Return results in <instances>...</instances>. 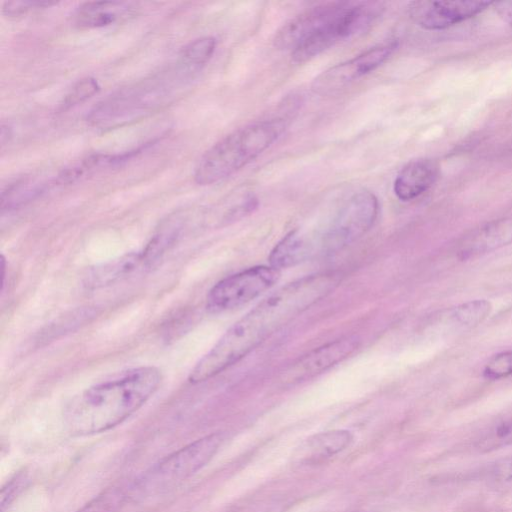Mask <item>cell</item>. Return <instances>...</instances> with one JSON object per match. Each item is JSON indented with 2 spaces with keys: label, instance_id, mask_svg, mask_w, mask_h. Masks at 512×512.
I'll use <instances>...</instances> for the list:
<instances>
[{
  "label": "cell",
  "instance_id": "e0dca14e",
  "mask_svg": "<svg viewBox=\"0 0 512 512\" xmlns=\"http://www.w3.org/2000/svg\"><path fill=\"white\" fill-rule=\"evenodd\" d=\"M492 311V304L486 299L464 302L446 311L444 328L447 330L470 329L481 324Z\"/></svg>",
  "mask_w": 512,
  "mask_h": 512
},
{
  "label": "cell",
  "instance_id": "277c9868",
  "mask_svg": "<svg viewBox=\"0 0 512 512\" xmlns=\"http://www.w3.org/2000/svg\"><path fill=\"white\" fill-rule=\"evenodd\" d=\"M222 441V433H213L180 448L147 470L134 490L143 496L153 495L186 480L212 459Z\"/></svg>",
  "mask_w": 512,
  "mask_h": 512
},
{
  "label": "cell",
  "instance_id": "ac0fdd59",
  "mask_svg": "<svg viewBox=\"0 0 512 512\" xmlns=\"http://www.w3.org/2000/svg\"><path fill=\"white\" fill-rule=\"evenodd\" d=\"M126 10L120 2H87L77 9L75 23L84 28L103 27L114 23Z\"/></svg>",
  "mask_w": 512,
  "mask_h": 512
},
{
  "label": "cell",
  "instance_id": "5b68a950",
  "mask_svg": "<svg viewBox=\"0 0 512 512\" xmlns=\"http://www.w3.org/2000/svg\"><path fill=\"white\" fill-rule=\"evenodd\" d=\"M381 2H347L323 28L291 51L292 60L304 63L332 47L338 41L367 31L382 14Z\"/></svg>",
  "mask_w": 512,
  "mask_h": 512
},
{
  "label": "cell",
  "instance_id": "603a6c76",
  "mask_svg": "<svg viewBox=\"0 0 512 512\" xmlns=\"http://www.w3.org/2000/svg\"><path fill=\"white\" fill-rule=\"evenodd\" d=\"M512 375V350L494 355L483 368V377L487 380H500Z\"/></svg>",
  "mask_w": 512,
  "mask_h": 512
},
{
  "label": "cell",
  "instance_id": "7402d4cb",
  "mask_svg": "<svg viewBox=\"0 0 512 512\" xmlns=\"http://www.w3.org/2000/svg\"><path fill=\"white\" fill-rule=\"evenodd\" d=\"M99 84L92 77H85L78 80L69 92L65 95L60 104L61 110H67L86 101L99 91Z\"/></svg>",
  "mask_w": 512,
  "mask_h": 512
},
{
  "label": "cell",
  "instance_id": "7a4b0ae2",
  "mask_svg": "<svg viewBox=\"0 0 512 512\" xmlns=\"http://www.w3.org/2000/svg\"><path fill=\"white\" fill-rule=\"evenodd\" d=\"M162 381L158 368L141 366L95 384L74 396L63 413L74 435H90L122 423L142 407Z\"/></svg>",
  "mask_w": 512,
  "mask_h": 512
},
{
  "label": "cell",
  "instance_id": "7c38bea8",
  "mask_svg": "<svg viewBox=\"0 0 512 512\" xmlns=\"http://www.w3.org/2000/svg\"><path fill=\"white\" fill-rule=\"evenodd\" d=\"M345 4L346 1L326 2L305 10L276 32L274 46L279 50H294L302 41L328 24Z\"/></svg>",
  "mask_w": 512,
  "mask_h": 512
},
{
  "label": "cell",
  "instance_id": "5bb4252c",
  "mask_svg": "<svg viewBox=\"0 0 512 512\" xmlns=\"http://www.w3.org/2000/svg\"><path fill=\"white\" fill-rule=\"evenodd\" d=\"M152 265L145 250L126 253L91 268L85 277L90 288H101L125 280Z\"/></svg>",
  "mask_w": 512,
  "mask_h": 512
},
{
  "label": "cell",
  "instance_id": "8fae6325",
  "mask_svg": "<svg viewBox=\"0 0 512 512\" xmlns=\"http://www.w3.org/2000/svg\"><path fill=\"white\" fill-rule=\"evenodd\" d=\"M487 1H414L408 6L410 18L427 30H440L469 19L485 10Z\"/></svg>",
  "mask_w": 512,
  "mask_h": 512
},
{
  "label": "cell",
  "instance_id": "83f0119b",
  "mask_svg": "<svg viewBox=\"0 0 512 512\" xmlns=\"http://www.w3.org/2000/svg\"><path fill=\"white\" fill-rule=\"evenodd\" d=\"M5 269H6L5 258H4V256L2 255V256H1L2 289H3V285H4V280H5Z\"/></svg>",
  "mask_w": 512,
  "mask_h": 512
},
{
  "label": "cell",
  "instance_id": "3957f363",
  "mask_svg": "<svg viewBox=\"0 0 512 512\" xmlns=\"http://www.w3.org/2000/svg\"><path fill=\"white\" fill-rule=\"evenodd\" d=\"M285 128V120L271 119L234 130L202 155L195 168V182L211 185L230 177L268 149Z\"/></svg>",
  "mask_w": 512,
  "mask_h": 512
},
{
  "label": "cell",
  "instance_id": "2e32d148",
  "mask_svg": "<svg viewBox=\"0 0 512 512\" xmlns=\"http://www.w3.org/2000/svg\"><path fill=\"white\" fill-rule=\"evenodd\" d=\"M352 441L347 430L318 433L307 438L293 454L294 462L300 465L316 464L344 450Z\"/></svg>",
  "mask_w": 512,
  "mask_h": 512
},
{
  "label": "cell",
  "instance_id": "4316f807",
  "mask_svg": "<svg viewBox=\"0 0 512 512\" xmlns=\"http://www.w3.org/2000/svg\"><path fill=\"white\" fill-rule=\"evenodd\" d=\"M497 438L503 444H511L512 443V423H507L501 425L497 429Z\"/></svg>",
  "mask_w": 512,
  "mask_h": 512
},
{
  "label": "cell",
  "instance_id": "52a82bcc",
  "mask_svg": "<svg viewBox=\"0 0 512 512\" xmlns=\"http://www.w3.org/2000/svg\"><path fill=\"white\" fill-rule=\"evenodd\" d=\"M280 277L272 266H255L217 282L208 292L206 308L222 313L241 307L274 286Z\"/></svg>",
  "mask_w": 512,
  "mask_h": 512
},
{
  "label": "cell",
  "instance_id": "8992f818",
  "mask_svg": "<svg viewBox=\"0 0 512 512\" xmlns=\"http://www.w3.org/2000/svg\"><path fill=\"white\" fill-rule=\"evenodd\" d=\"M165 80H146L111 95L91 111L89 121L97 126L117 124L153 110L171 97Z\"/></svg>",
  "mask_w": 512,
  "mask_h": 512
},
{
  "label": "cell",
  "instance_id": "30bf717a",
  "mask_svg": "<svg viewBox=\"0 0 512 512\" xmlns=\"http://www.w3.org/2000/svg\"><path fill=\"white\" fill-rule=\"evenodd\" d=\"M360 338L347 336L314 349L291 364L280 377L281 384L293 385L325 372L349 357L360 346Z\"/></svg>",
  "mask_w": 512,
  "mask_h": 512
},
{
  "label": "cell",
  "instance_id": "44dd1931",
  "mask_svg": "<svg viewBox=\"0 0 512 512\" xmlns=\"http://www.w3.org/2000/svg\"><path fill=\"white\" fill-rule=\"evenodd\" d=\"M125 499L121 488H111L93 498L77 512H118Z\"/></svg>",
  "mask_w": 512,
  "mask_h": 512
},
{
  "label": "cell",
  "instance_id": "d4e9b609",
  "mask_svg": "<svg viewBox=\"0 0 512 512\" xmlns=\"http://www.w3.org/2000/svg\"><path fill=\"white\" fill-rule=\"evenodd\" d=\"M487 474L497 481L512 479V457L502 458L488 467Z\"/></svg>",
  "mask_w": 512,
  "mask_h": 512
},
{
  "label": "cell",
  "instance_id": "4fadbf2b",
  "mask_svg": "<svg viewBox=\"0 0 512 512\" xmlns=\"http://www.w3.org/2000/svg\"><path fill=\"white\" fill-rule=\"evenodd\" d=\"M512 244V215L488 222L472 231L460 244L458 256L467 260Z\"/></svg>",
  "mask_w": 512,
  "mask_h": 512
},
{
  "label": "cell",
  "instance_id": "484cf974",
  "mask_svg": "<svg viewBox=\"0 0 512 512\" xmlns=\"http://www.w3.org/2000/svg\"><path fill=\"white\" fill-rule=\"evenodd\" d=\"M494 5L500 17L512 25V0L495 2Z\"/></svg>",
  "mask_w": 512,
  "mask_h": 512
},
{
  "label": "cell",
  "instance_id": "6da1fadb",
  "mask_svg": "<svg viewBox=\"0 0 512 512\" xmlns=\"http://www.w3.org/2000/svg\"><path fill=\"white\" fill-rule=\"evenodd\" d=\"M338 272H322L286 284L236 321L195 364L188 381L198 384L240 361L280 328L329 295L340 283Z\"/></svg>",
  "mask_w": 512,
  "mask_h": 512
},
{
  "label": "cell",
  "instance_id": "ba28073f",
  "mask_svg": "<svg viewBox=\"0 0 512 512\" xmlns=\"http://www.w3.org/2000/svg\"><path fill=\"white\" fill-rule=\"evenodd\" d=\"M378 212L379 202L372 192L362 190L353 194L324 233L323 250L334 253L356 241L373 226Z\"/></svg>",
  "mask_w": 512,
  "mask_h": 512
},
{
  "label": "cell",
  "instance_id": "9c48e42d",
  "mask_svg": "<svg viewBox=\"0 0 512 512\" xmlns=\"http://www.w3.org/2000/svg\"><path fill=\"white\" fill-rule=\"evenodd\" d=\"M397 48L396 41L374 46L353 58L338 63L319 74L312 90L320 95L337 92L380 67Z\"/></svg>",
  "mask_w": 512,
  "mask_h": 512
},
{
  "label": "cell",
  "instance_id": "cb8c5ba5",
  "mask_svg": "<svg viewBox=\"0 0 512 512\" xmlns=\"http://www.w3.org/2000/svg\"><path fill=\"white\" fill-rule=\"evenodd\" d=\"M55 4L57 3L45 0L10 1L3 4L2 11L7 17L17 18L32 10L50 7Z\"/></svg>",
  "mask_w": 512,
  "mask_h": 512
},
{
  "label": "cell",
  "instance_id": "9a60e30c",
  "mask_svg": "<svg viewBox=\"0 0 512 512\" xmlns=\"http://www.w3.org/2000/svg\"><path fill=\"white\" fill-rule=\"evenodd\" d=\"M438 171V164L432 159L421 158L410 161L394 180L395 195L402 201L417 198L433 185Z\"/></svg>",
  "mask_w": 512,
  "mask_h": 512
},
{
  "label": "cell",
  "instance_id": "ffe728a7",
  "mask_svg": "<svg viewBox=\"0 0 512 512\" xmlns=\"http://www.w3.org/2000/svg\"><path fill=\"white\" fill-rule=\"evenodd\" d=\"M215 49L216 39L214 37H199L184 46L180 63L196 72L211 59Z\"/></svg>",
  "mask_w": 512,
  "mask_h": 512
},
{
  "label": "cell",
  "instance_id": "d6986e66",
  "mask_svg": "<svg viewBox=\"0 0 512 512\" xmlns=\"http://www.w3.org/2000/svg\"><path fill=\"white\" fill-rule=\"evenodd\" d=\"M311 252L308 241L294 230L274 247L269 256L270 266L280 270L305 260Z\"/></svg>",
  "mask_w": 512,
  "mask_h": 512
}]
</instances>
